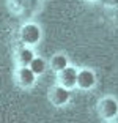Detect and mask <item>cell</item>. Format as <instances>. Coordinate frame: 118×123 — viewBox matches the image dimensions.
<instances>
[{
	"mask_svg": "<svg viewBox=\"0 0 118 123\" xmlns=\"http://www.w3.org/2000/svg\"><path fill=\"white\" fill-rule=\"evenodd\" d=\"M35 57H36V54L33 51V47L24 46V44H21L14 52V60L18 63V66H30V63L33 62Z\"/></svg>",
	"mask_w": 118,
	"mask_h": 123,
	"instance_id": "7",
	"label": "cell"
},
{
	"mask_svg": "<svg viewBox=\"0 0 118 123\" xmlns=\"http://www.w3.org/2000/svg\"><path fill=\"white\" fill-rule=\"evenodd\" d=\"M38 80V76H36L33 69L30 66H18L14 69V82L19 88L22 90H29Z\"/></svg>",
	"mask_w": 118,
	"mask_h": 123,
	"instance_id": "3",
	"label": "cell"
},
{
	"mask_svg": "<svg viewBox=\"0 0 118 123\" xmlns=\"http://www.w3.org/2000/svg\"><path fill=\"white\" fill-rule=\"evenodd\" d=\"M47 62H46V58H43V57H39V55H36L35 58H33V62L30 63V68L33 69V73H35L36 76H41V74H44L46 73V69H47Z\"/></svg>",
	"mask_w": 118,
	"mask_h": 123,
	"instance_id": "9",
	"label": "cell"
},
{
	"mask_svg": "<svg viewBox=\"0 0 118 123\" xmlns=\"http://www.w3.org/2000/svg\"><path fill=\"white\" fill-rule=\"evenodd\" d=\"M109 123H112V122H109Z\"/></svg>",
	"mask_w": 118,
	"mask_h": 123,
	"instance_id": "11",
	"label": "cell"
},
{
	"mask_svg": "<svg viewBox=\"0 0 118 123\" xmlns=\"http://www.w3.org/2000/svg\"><path fill=\"white\" fill-rule=\"evenodd\" d=\"M94 85H96V74H94L93 69H90V68L79 69L77 88H80V90H91Z\"/></svg>",
	"mask_w": 118,
	"mask_h": 123,
	"instance_id": "6",
	"label": "cell"
},
{
	"mask_svg": "<svg viewBox=\"0 0 118 123\" xmlns=\"http://www.w3.org/2000/svg\"><path fill=\"white\" fill-rule=\"evenodd\" d=\"M83 2H88V3H93V2H96V0H83Z\"/></svg>",
	"mask_w": 118,
	"mask_h": 123,
	"instance_id": "10",
	"label": "cell"
},
{
	"mask_svg": "<svg viewBox=\"0 0 118 123\" xmlns=\"http://www.w3.org/2000/svg\"><path fill=\"white\" fill-rule=\"evenodd\" d=\"M77 74H79V69L76 68V66L69 65L68 68H65L63 71L57 73V84L69 88V90L77 88Z\"/></svg>",
	"mask_w": 118,
	"mask_h": 123,
	"instance_id": "5",
	"label": "cell"
},
{
	"mask_svg": "<svg viewBox=\"0 0 118 123\" xmlns=\"http://www.w3.org/2000/svg\"><path fill=\"white\" fill-rule=\"evenodd\" d=\"M47 99L54 107H63L71 99V90L60 85V84H55L47 92Z\"/></svg>",
	"mask_w": 118,
	"mask_h": 123,
	"instance_id": "4",
	"label": "cell"
},
{
	"mask_svg": "<svg viewBox=\"0 0 118 123\" xmlns=\"http://www.w3.org/2000/svg\"><path fill=\"white\" fill-rule=\"evenodd\" d=\"M96 114L106 122H113L118 117V99L115 96H102L96 103Z\"/></svg>",
	"mask_w": 118,
	"mask_h": 123,
	"instance_id": "1",
	"label": "cell"
},
{
	"mask_svg": "<svg viewBox=\"0 0 118 123\" xmlns=\"http://www.w3.org/2000/svg\"><path fill=\"white\" fill-rule=\"evenodd\" d=\"M49 66L52 71H55V74L60 71H63L65 68H68L69 66V58L66 54H61V52H58V54H54L52 57H50L49 60Z\"/></svg>",
	"mask_w": 118,
	"mask_h": 123,
	"instance_id": "8",
	"label": "cell"
},
{
	"mask_svg": "<svg viewBox=\"0 0 118 123\" xmlns=\"http://www.w3.org/2000/svg\"><path fill=\"white\" fill-rule=\"evenodd\" d=\"M41 36H43L41 27L38 24H35V22H27L19 29V41L24 46L35 47L41 41Z\"/></svg>",
	"mask_w": 118,
	"mask_h": 123,
	"instance_id": "2",
	"label": "cell"
}]
</instances>
